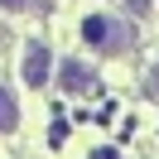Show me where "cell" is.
<instances>
[{
	"instance_id": "obj_6",
	"label": "cell",
	"mask_w": 159,
	"mask_h": 159,
	"mask_svg": "<svg viewBox=\"0 0 159 159\" xmlns=\"http://www.w3.org/2000/svg\"><path fill=\"white\" fill-rule=\"evenodd\" d=\"M130 5V15H149V0H125Z\"/></svg>"
},
{
	"instance_id": "obj_7",
	"label": "cell",
	"mask_w": 159,
	"mask_h": 159,
	"mask_svg": "<svg viewBox=\"0 0 159 159\" xmlns=\"http://www.w3.org/2000/svg\"><path fill=\"white\" fill-rule=\"evenodd\" d=\"M149 97H159V63H154V72H149Z\"/></svg>"
},
{
	"instance_id": "obj_2",
	"label": "cell",
	"mask_w": 159,
	"mask_h": 159,
	"mask_svg": "<svg viewBox=\"0 0 159 159\" xmlns=\"http://www.w3.org/2000/svg\"><path fill=\"white\" fill-rule=\"evenodd\" d=\"M20 77H24V87H43V82L53 77V53H48L43 39L24 43V53H20Z\"/></svg>"
},
{
	"instance_id": "obj_4",
	"label": "cell",
	"mask_w": 159,
	"mask_h": 159,
	"mask_svg": "<svg viewBox=\"0 0 159 159\" xmlns=\"http://www.w3.org/2000/svg\"><path fill=\"white\" fill-rule=\"evenodd\" d=\"M15 125H20V101L10 87H0V135H10Z\"/></svg>"
},
{
	"instance_id": "obj_8",
	"label": "cell",
	"mask_w": 159,
	"mask_h": 159,
	"mask_svg": "<svg viewBox=\"0 0 159 159\" xmlns=\"http://www.w3.org/2000/svg\"><path fill=\"white\" fill-rule=\"evenodd\" d=\"M97 159H116V149H97Z\"/></svg>"
},
{
	"instance_id": "obj_3",
	"label": "cell",
	"mask_w": 159,
	"mask_h": 159,
	"mask_svg": "<svg viewBox=\"0 0 159 159\" xmlns=\"http://www.w3.org/2000/svg\"><path fill=\"white\" fill-rule=\"evenodd\" d=\"M58 82H63V92L82 97V92H92V87H97V72H92L82 58H63V68H58Z\"/></svg>"
},
{
	"instance_id": "obj_1",
	"label": "cell",
	"mask_w": 159,
	"mask_h": 159,
	"mask_svg": "<svg viewBox=\"0 0 159 159\" xmlns=\"http://www.w3.org/2000/svg\"><path fill=\"white\" fill-rule=\"evenodd\" d=\"M82 43L97 53H125L130 48V24H120L116 15H87L82 20Z\"/></svg>"
},
{
	"instance_id": "obj_5",
	"label": "cell",
	"mask_w": 159,
	"mask_h": 159,
	"mask_svg": "<svg viewBox=\"0 0 159 159\" xmlns=\"http://www.w3.org/2000/svg\"><path fill=\"white\" fill-rule=\"evenodd\" d=\"M29 5H34V0H0V10H15V15H20V10H29Z\"/></svg>"
}]
</instances>
